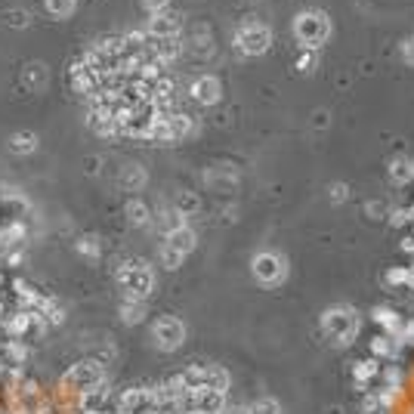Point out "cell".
I'll list each match as a JSON object with an SVG mask.
<instances>
[{
  "mask_svg": "<svg viewBox=\"0 0 414 414\" xmlns=\"http://www.w3.org/2000/svg\"><path fill=\"white\" fill-rule=\"evenodd\" d=\"M328 31H331V25L325 12H303L297 19V37L303 41V46H318L328 37Z\"/></svg>",
  "mask_w": 414,
  "mask_h": 414,
  "instance_id": "obj_1",
  "label": "cell"
},
{
  "mask_svg": "<svg viewBox=\"0 0 414 414\" xmlns=\"http://www.w3.org/2000/svg\"><path fill=\"white\" fill-rule=\"evenodd\" d=\"M325 328L331 334H337L343 343H350V337L359 331V318L352 309H346V306H340V309H331L328 316H325Z\"/></svg>",
  "mask_w": 414,
  "mask_h": 414,
  "instance_id": "obj_2",
  "label": "cell"
},
{
  "mask_svg": "<svg viewBox=\"0 0 414 414\" xmlns=\"http://www.w3.org/2000/svg\"><path fill=\"white\" fill-rule=\"evenodd\" d=\"M238 44H242V50H248V53H263L266 46H269V28H263V25H248V28L238 35Z\"/></svg>",
  "mask_w": 414,
  "mask_h": 414,
  "instance_id": "obj_3",
  "label": "cell"
},
{
  "mask_svg": "<svg viewBox=\"0 0 414 414\" xmlns=\"http://www.w3.org/2000/svg\"><path fill=\"white\" fill-rule=\"evenodd\" d=\"M402 56H405V62H414V37H411V41H405Z\"/></svg>",
  "mask_w": 414,
  "mask_h": 414,
  "instance_id": "obj_4",
  "label": "cell"
},
{
  "mask_svg": "<svg viewBox=\"0 0 414 414\" xmlns=\"http://www.w3.org/2000/svg\"><path fill=\"white\" fill-rule=\"evenodd\" d=\"M149 3H164V0H149Z\"/></svg>",
  "mask_w": 414,
  "mask_h": 414,
  "instance_id": "obj_5",
  "label": "cell"
}]
</instances>
